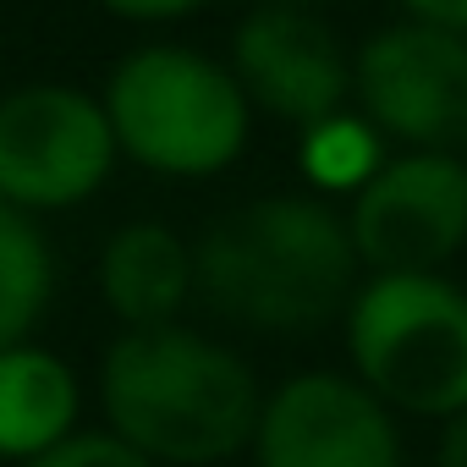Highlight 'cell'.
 <instances>
[{"mask_svg": "<svg viewBox=\"0 0 467 467\" xmlns=\"http://www.w3.org/2000/svg\"><path fill=\"white\" fill-rule=\"evenodd\" d=\"M363 265L347 214L319 192H270L225 209L192 243V297L259 336H308L352 308Z\"/></svg>", "mask_w": 467, "mask_h": 467, "instance_id": "cell-1", "label": "cell"}, {"mask_svg": "<svg viewBox=\"0 0 467 467\" xmlns=\"http://www.w3.org/2000/svg\"><path fill=\"white\" fill-rule=\"evenodd\" d=\"M110 434L154 467H214L254 445L265 390L243 352L176 325L121 330L99 363Z\"/></svg>", "mask_w": 467, "mask_h": 467, "instance_id": "cell-2", "label": "cell"}, {"mask_svg": "<svg viewBox=\"0 0 467 467\" xmlns=\"http://www.w3.org/2000/svg\"><path fill=\"white\" fill-rule=\"evenodd\" d=\"M116 149L154 176H214L248 143V94L225 67L182 45H143L116 61L105 88Z\"/></svg>", "mask_w": 467, "mask_h": 467, "instance_id": "cell-3", "label": "cell"}, {"mask_svg": "<svg viewBox=\"0 0 467 467\" xmlns=\"http://www.w3.org/2000/svg\"><path fill=\"white\" fill-rule=\"evenodd\" d=\"M352 379L407 418L467 407V292L445 275H368L347 308Z\"/></svg>", "mask_w": 467, "mask_h": 467, "instance_id": "cell-4", "label": "cell"}, {"mask_svg": "<svg viewBox=\"0 0 467 467\" xmlns=\"http://www.w3.org/2000/svg\"><path fill=\"white\" fill-rule=\"evenodd\" d=\"M116 154L110 116L83 88L39 83L0 99V203L23 214L83 203L105 187Z\"/></svg>", "mask_w": 467, "mask_h": 467, "instance_id": "cell-5", "label": "cell"}, {"mask_svg": "<svg viewBox=\"0 0 467 467\" xmlns=\"http://www.w3.org/2000/svg\"><path fill=\"white\" fill-rule=\"evenodd\" d=\"M352 94L379 138L412 154H467V34L401 23L352 61Z\"/></svg>", "mask_w": 467, "mask_h": 467, "instance_id": "cell-6", "label": "cell"}, {"mask_svg": "<svg viewBox=\"0 0 467 467\" xmlns=\"http://www.w3.org/2000/svg\"><path fill=\"white\" fill-rule=\"evenodd\" d=\"M352 248L368 275H440L467 248V160L396 154L352 192Z\"/></svg>", "mask_w": 467, "mask_h": 467, "instance_id": "cell-7", "label": "cell"}, {"mask_svg": "<svg viewBox=\"0 0 467 467\" xmlns=\"http://www.w3.org/2000/svg\"><path fill=\"white\" fill-rule=\"evenodd\" d=\"M248 451L259 467H401L396 412L330 368L275 385Z\"/></svg>", "mask_w": 467, "mask_h": 467, "instance_id": "cell-8", "label": "cell"}, {"mask_svg": "<svg viewBox=\"0 0 467 467\" xmlns=\"http://www.w3.org/2000/svg\"><path fill=\"white\" fill-rule=\"evenodd\" d=\"M231 78L248 94V105L303 132L341 116L352 94V61L336 45V34L314 12L286 6V0L243 17L237 39H231Z\"/></svg>", "mask_w": 467, "mask_h": 467, "instance_id": "cell-9", "label": "cell"}, {"mask_svg": "<svg viewBox=\"0 0 467 467\" xmlns=\"http://www.w3.org/2000/svg\"><path fill=\"white\" fill-rule=\"evenodd\" d=\"M99 297L121 330H160L192 297V243L160 220H132L99 254Z\"/></svg>", "mask_w": 467, "mask_h": 467, "instance_id": "cell-10", "label": "cell"}, {"mask_svg": "<svg viewBox=\"0 0 467 467\" xmlns=\"http://www.w3.org/2000/svg\"><path fill=\"white\" fill-rule=\"evenodd\" d=\"M78 374L50 347L0 352V462H34L78 434Z\"/></svg>", "mask_w": 467, "mask_h": 467, "instance_id": "cell-11", "label": "cell"}, {"mask_svg": "<svg viewBox=\"0 0 467 467\" xmlns=\"http://www.w3.org/2000/svg\"><path fill=\"white\" fill-rule=\"evenodd\" d=\"M56 292V259L34 214L0 203V352L34 336Z\"/></svg>", "mask_w": 467, "mask_h": 467, "instance_id": "cell-12", "label": "cell"}, {"mask_svg": "<svg viewBox=\"0 0 467 467\" xmlns=\"http://www.w3.org/2000/svg\"><path fill=\"white\" fill-rule=\"evenodd\" d=\"M385 165L379 154V132L363 116H330L319 127L303 132V171L319 192H358L374 171Z\"/></svg>", "mask_w": 467, "mask_h": 467, "instance_id": "cell-13", "label": "cell"}, {"mask_svg": "<svg viewBox=\"0 0 467 467\" xmlns=\"http://www.w3.org/2000/svg\"><path fill=\"white\" fill-rule=\"evenodd\" d=\"M23 467H154V462H143L127 440H116L110 429H78V434H67L61 445H50L45 456H34V462H23Z\"/></svg>", "mask_w": 467, "mask_h": 467, "instance_id": "cell-14", "label": "cell"}, {"mask_svg": "<svg viewBox=\"0 0 467 467\" xmlns=\"http://www.w3.org/2000/svg\"><path fill=\"white\" fill-rule=\"evenodd\" d=\"M99 6L127 17V23H171V17H187V12L209 6V0H99Z\"/></svg>", "mask_w": 467, "mask_h": 467, "instance_id": "cell-15", "label": "cell"}, {"mask_svg": "<svg viewBox=\"0 0 467 467\" xmlns=\"http://www.w3.org/2000/svg\"><path fill=\"white\" fill-rule=\"evenodd\" d=\"M412 12V23H429V28H451V34H467V0H401Z\"/></svg>", "mask_w": 467, "mask_h": 467, "instance_id": "cell-16", "label": "cell"}, {"mask_svg": "<svg viewBox=\"0 0 467 467\" xmlns=\"http://www.w3.org/2000/svg\"><path fill=\"white\" fill-rule=\"evenodd\" d=\"M434 467H467V407L456 418H445L440 429V451H434Z\"/></svg>", "mask_w": 467, "mask_h": 467, "instance_id": "cell-17", "label": "cell"}, {"mask_svg": "<svg viewBox=\"0 0 467 467\" xmlns=\"http://www.w3.org/2000/svg\"><path fill=\"white\" fill-rule=\"evenodd\" d=\"M286 6H297V0H286Z\"/></svg>", "mask_w": 467, "mask_h": 467, "instance_id": "cell-18", "label": "cell"}]
</instances>
